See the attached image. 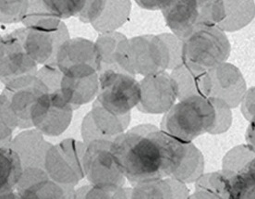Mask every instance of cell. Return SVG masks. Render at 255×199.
Wrapping results in <instances>:
<instances>
[{"instance_id": "23", "label": "cell", "mask_w": 255, "mask_h": 199, "mask_svg": "<svg viewBox=\"0 0 255 199\" xmlns=\"http://www.w3.org/2000/svg\"><path fill=\"white\" fill-rule=\"evenodd\" d=\"M203 71L183 63L174 69L170 77L178 100L191 97H204L203 95Z\"/></svg>"}, {"instance_id": "19", "label": "cell", "mask_w": 255, "mask_h": 199, "mask_svg": "<svg viewBox=\"0 0 255 199\" xmlns=\"http://www.w3.org/2000/svg\"><path fill=\"white\" fill-rule=\"evenodd\" d=\"M161 11L167 27L181 41L198 25L199 8L196 0H173Z\"/></svg>"}, {"instance_id": "12", "label": "cell", "mask_w": 255, "mask_h": 199, "mask_svg": "<svg viewBox=\"0 0 255 199\" xmlns=\"http://www.w3.org/2000/svg\"><path fill=\"white\" fill-rule=\"evenodd\" d=\"M98 73L112 71L136 78L129 39L121 32L100 34L96 43Z\"/></svg>"}, {"instance_id": "31", "label": "cell", "mask_w": 255, "mask_h": 199, "mask_svg": "<svg viewBox=\"0 0 255 199\" xmlns=\"http://www.w3.org/2000/svg\"><path fill=\"white\" fill-rule=\"evenodd\" d=\"M29 8V1H0V21L2 24L22 22Z\"/></svg>"}, {"instance_id": "38", "label": "cell", "mask_w": 255, "mask_h": 199, "mask_svg": "<svg viewBox=\"0 0 255 199\" xmlns=\"http://www.w3.org/2000/svg\"><path fill=\"white\" fill-rule=\"evenodd\" d=\"M138 6L147 10H162L171 3V0H138L136 1Z\"/></svg>"}, {"instance_id": "3", "label": "cell", "mask_w": 255, "mask_h": 199, "mask_svg": "<svg viewBox=\"0 0 255 199\" xmlns=\"http://www.w3.org/2000/svg\"><path fill=\"white\" fill-rule=\"evenodd\" d=\"M215 109L208 98L191 97L180 100L163 116L160 129L181 142H191L208 133Z\"/></svg>"}, {"instance_id": "35", "label": "cell", "mask_w": 255, "mask_h": 199, "mask_svg": "<svg viewBox=\"0 0 255 199\" xmlns=\"http://www.w3.org/2000/svg\"><path fill=\"white\" fill-rule=\"evenodd\" d=\"M114 192L90 184L75 191V199H113Z\"/></svg>"}, {"instance_id": "30", "label": "cell", "mask_w": 255, "mask_h": 199, "mask_svg": "<svg viewBox=\"0 0 255 199\" xmlns=\"http://www.w3.org/2000/svg\"><path fill=\"white\" fill-rule=\"evenodd\" d=\"M198 25L217 26L225 19V8L221 0L198 1Z\"/></svg>"}, {"instance_id": "20", "label": "cell", "mask_w": 255, "mask_h": 199, "mask_svg": "<svg viewBox=\"0 0 255 199\" xmlns=\"http://www.w3.org/2000/svg\"><path fill=\"white\" fill-rule=\"evenodd\" d=\"M2 93H4L9 99L11 108L18 118V128L29 129L33 127L32 122V108L39 97L48 93L45 85L39 81L38 78L35 77L32 84L18 89L11 90L5 87Z\"/></svg>"}, {"instance_id": "39", "label": "cell", "mask_w": 255, "mask_h": 199, "mask_svg": "<svg viewBox=\"0 0 255 199\" xmlns=\"http://www.w3.org/2000/svg\"><path fill=\"white\" fill-rule=\"evenodd\" d=\"M131 194H132V188L121 187L118 190H116L113 199H131Z\"/></svg>"}, {"instance_id": "11", "label": "cell", "mask_w": 255, "mask_h": 199, "mask_svg": "<svg viewBox=\"0 0 255 199\" xmlns=\"http://www.w3.org/2000/svg\"><path fill=\"white\" fill-rule=\"evenodd\" d=\"M73 110L60 91L45 94L32 108L33 127L46 136H59L70 126Z\"/></svg>"}, {"instance_id": "15", "label": "cell", "mask_w": 255, "mask_h": 199, "mask_svg": "<svg viewBox=\"0 0 255 199\" xmlns=\"http://www.w3.org/2000/svg\"><path fill=\"white\" fill-rule=\"evenodd\" d=\"M131 121L130 113L117 116L104 108L97 100L83 118L81 134L86 146L95 140L113 141L118 135L125 132Z\"/></svg>"}, {"instance_id": "37", "label": "cell", "mask_w": 255, "mask_h": 199, "mask_svg": "<svg viewBox=\"0 0 255 199\" xmlns=\"http://www.w3.org/2000/svg\"><path fill=\"white\" fill-rule=\"evenodd\" d=\"M255 86L246 91L242 100V112L250 122H255Z\"/></svg>"}, {"instance_id": "16", "label": "cell", "mask_w": 255, "mask_h": 199, "mask_svg": "<svg viewBox=\"0 0 255 199\" xmlns=\"http://www.w3.org/2000/svg\"><path fill=\"white\" fill-rule=\"evenodd\" d=\"M56 64L68 76H88L96 73L98 68L95 43L81 37L69 39L59 48Z\"/></svg>"}, {"instance_id": "24", "label": "cell", "mask_w": 255, "mask_h": 199, "mask_svg": "<svg viewBox=\"0 0 255 199\" xmlns=\"http://www.w3.org/2000/svg\"><path fill=\"white\" fill-rule=\"evenodd\" d=\"M23 171L19 154L10 147H0V196L16 190Z\"/></svg>"}, {"instance_id": "29", "label": "cell", "mask_w": 255, "mask_h": 199, "mask_svg": "<svg viewBox=\"0 0 255 199\" xmlns=\"http://www.w3.org/2000/svg\"><path fill=\"white\" fill-rule=\"evenodd\" d=\"M75 189L72 186L59 184L51 178L41 181L19 193L20 199H75Z\"/></svg>"}, {"instance_id": "7", "label": "cell", "mask_w": 255, "mask_h": 199, "mask_svg": "<svg viewBox=\"0 0 255 199\" xmlns=\"http://www.w3.org/2000/svg\"><path fill=\"white\" fill-rule=\"evenodd\" d=\"M96 100L117 116L126 115L140 102V83L128 74L107 71L98 73Z\"/></svg>"}, {"instance_id": "28", "label": "cell", "mask_w": 255, "mask_h": 199, "mask_svg": "<svg viewBox=\"0 0 255 199\" xmlns=\"http://www.w3.org/2000/svg\"><path fill=\"white\" fill-rule=\"evenodd\" d=\"M26 28L36 30H57L62 21L55 17L46 4V0L29 1V8L22 21Z\"/></svg>"}, {"instance_id": "32", "label": "cell", "mask_w": 255, "mask_h": 199, "mask_svg": "<svg viewBox=\"0 0 255 199\" xmlns=\"http://www.w3.org/2000/svg\"><path fill=\"white\" fill-rule=\"evenodd\" d=\"M215 109V120L208 133L211 135H219L226 133L232 123V112L228 104L217 99L208 98Z\"/></svg>"}, {"instance_id": "8", "label": "cell", "mask_w": 255, "mask_h": 199, "mask_svg": "<svg viewBox=\"0 0 255 199\" xmlns=\"http://www.w3.org/2000/svg\"><path fill=\"white\" fill-rule=\"evenodd\" d=\"M86 144L73 138L64 139L52 145L46 152L45 169L52 180L75 187L83 179V156Z\"/></svg>"}, {"instance_id": "26", "label": "cell", "mask_w": 255, "mask_h": 199, "mask_svg": "<svg viewBox=\"0 0 255 199\" xmlns=\"http://www.w3.org/2000/svg\"><path fill=\"white\" fill-rule=\"evenodd\" d=\"M204 158L201 150L191 142H184V152L179 162V167L173 174V178L192 184L204 174Z\"/></svg>"}, {"instance_id": "5", "label": "cell", "mask_w": 255, "mask_h": 199, "mask_svg": "<svg viewBox=\"0 0 255 199\" xmlns=\"http://www.w3.org/2000/svg\"><path fill=\"white\" fill-rule=\"evenodd\" d=\"M37 63L26 52L19 29L0 39V79L8 89L32 84L36 77Z\"/></svg>"}, {"instance_id": "4", "label": "cell", "mask_w": 255, "mask_h": 199, "mask_svg": "<svg viewBox=\"0 0 255 199\" xmlns=\"http://www.w3.org/2000/svg\"><path fill=\"white\" fill-rule=\"evenodd\" d=\"M183 61L199 71L206 72L224 63L230 57V41L217 26L197 25L182 40Z\"/></svg>"}, {"instance_id": "18", "label": "cell", "mask_w": 255, "mask_h": 199, "mask_svg": "<svg viewBox=\"0 0 255 199\" xmlns=\"http://www.w3.org/2000/svg\"><path fill=\"white\" fill-rule=\"evenodd\" d=\"M51 143L45 141L44 135L37 130H26L13 138L8 147L12 148L20 157L23 170L29 168L45 169L46 152Z\"/></svg>"}, {"instance_id": "10", "label": "cell", "mask_w": 255, "mask_h": 199, "mask_svg": "<svg viewBox=\"0 0 255 199\" xmlns=\"http://www.w3.org/2000/svg\"><path fill=\"white\" fill-rule=\"evenodd\" d=\"M247 91L243 73L231 63L224 62L204 73L203 95L206 98H217L236 109Z\"/></svg>"}, {"instance_id": "13", "label": "cell", "mask_w": 255, "mask_h": 199, "mask_svg": "<svg viewBox=\"0 0 255 199\" xmlns=\"http://www.w3.org/2000/svg\"><path fill=\"white\" fill-rule=\"evenodd\" d=\"M130 11L131 2L128 0H89L78 18L103 34L122 27L129 18Z\"/></svg>"}, {"instance_id": "1", "label": "cell", "mask_w": 255, "mask_h": 199, "mask_svg": "<svg viewBox=\"0 0 255 199\" xmlns=\"http://www.w3.org/2000/svg\"><path fill=\"white\" fill-rule=\"evenodd\" d=\"M111 150L126 180L135 186L171 177L182 158L184 142L145 123L118 135Z\"/></svg>"}, {"instance_id": "36", "label": "cell", "mask_w": 255, "mask_h": 199, "mask_svg": "<svg viewBox=\"0 0 255 199\" xmlns=\"http://www.w3.org/2000/svg\"><path fill=\"white\" fill-rule=\"evenodd\" d=\"M0 110H1V123L6 124L13 131L19 126L18 118L11 108L9 99L4 93L0 96Z\"/></svg>"}, {"instance_id": "34", "label": "cell", "mask_w": 255, "mask_h": 199, "mask_svg": "<svg viewBox=\"0 0 255 199\" xmlns=\"http://www.w3.org/2000/svg\"><path fill=\"white\" fill-rule=\"evenodd\" d=\"M36 77L44 84L48 93H56L60 91L61 82L64 77V73L59 70L58 65H44L37 71Z\"/></svg>"}, {"instance_id": "9", "label": "cell", "mask_w": 255, "mask_h": 199, "mask_svg": "<svg viewBox=\"0 0 255 199\" xmlns=\"http://www.w3.org/2000/svg\"><path fill=\"white\" fill-rule=\"evenodd\" d=\"M221 171L229 181L230 199H255V149L248 145L230 149L223 158Z\"/></svg>"}, {"instance_id": "2", "label": "cell", "mask_w": 255, "mask_h": 199, "mask_svg": "<svg viewBox=\"0 0 255 199\" xmlns=\"http://www.w3.org/2000/svg\"><path fill=\"white\" fill-rule=\"evenodd\" d=\"M136 74L149 76L183 64L182 41L173 33L145 34L129 39Z\"/></svg>"}, {"instance_id": "33", "label": "cell", "mask_w": 255, "mask_h": 199, "mask_svg": "<svg viewBox=\"0 0 255 199\" xmlns=\"http://www.w3.org/2000/svg\"><path fill=\"white\" fill-rule=\"evenodd\" d=\"M46 4L58 19L79 17L86 5L85 0H46Z\"/></svg>"}, {"instance_id": "27", "label": "cell", "mask_w": 255, "mask_h": 199, "mask_svg": "<svg viewBox=\"0 0 255 199\" xmlns=\"http://www.w3.org/2000/svg\"><path fill=\"white\" fill-rule=\"evenodd\" d=\"M188 199H230L229 181L222 171L203 174L195 182V192Z\"/></svg>"}, {"instance_id": "21", "label": "cell", "mask_w": 255, "mask_h": 199, "mask_svg": "<svg viewBox=\"0 0 255 199\" xmlns=\"http://www.w3.org/2000/svg\"><path fill=\"white\" fill-rule=\"evenodd\" d=\"M99 78L98 73L88 76H68L64 75L60 93L73 109L93 101L98 95Z\"/></svg>"}, {"instance_id": "17", "label": "cell", "mask_w": 255, "mask_h": 199, "mask_svg": "<svg viewBox=\"0 0 255 199\" xmlns=\"http://www.w3.org/2000/svg\"><path fill=\"white\" fill-rule=\"evenodd\" d=\"M140 83V102L137 109L145 114H165L175 105L177 96L168 72L149 75Z\"/></svg>"}, {"instance_id": "22", "label": "cell", "mask_w": 255, "mask_h": 199, "mask_svg": "<svg viewBox=\"0 0 255 199\" xmlns=\"http://www.w3.org/2000/svg\"><path fill=\"white\" fill-rule=\"evenodd\" d=\"M190 191L183 182L173 177L140 183L132 188L131 199H188Z\"/></svg>"}, {"instance_id": "6", "label": "cell", "mask_w": 255, "mask_h": 199, "mask_svg": "<svg viewBox=\"0 0 255 199\" xmlns=\"http://www.w3.org/2000/svg\"><path fill=\"white\" fill-rule=\"evenodd\" d=\"M109 140H95L87 145L83 156V172L90 184L115 193L124 187L126 178L122 173Z\"/></svg>"}, {"instance_id": "14", "label": "cell", "mask_w": 255, "mask_h": 199, "mask_svg": "<svg viewBox=\"0 0 255 199\" xmlns=\"http://www.w3.org/2000/svg\"><path fill=\"white\" fill-rule=\"evenodd\" d=\"M19 31L27 54L37 64H55L59 48L70 39L64 22L57 30L45 31L23 27Z\"/></svg>"}, {"instance_id": "40", "label": "cell", "mask_w": 255, "mask_h": 199, "mask_svg": "<svg viewBox=\"0 0 255 199\" xmlns=\"http://www.w3.org/2000/svg\"><path fill=\"white\" fill-rule=\"evenodd\" d=\"M246 140L248 142V146L255 149V122H251L249 128L246 133Z\"/></svg>"}, {"instance_id": "25", "label": "cell", "mask_w": 255, "mask_h": 199, "mask_svg": "<svg viewBox=\"0 0 255 199\" xmlns=\"http://www.w3.org/2000/svg\"><path fill=\"white\" fill-rule=\"evenodd\" d=\"M225 19L217 25L222 32H236L255 19V1H223Z\"/></svg>"}]
</instances>
